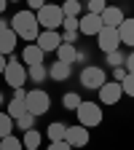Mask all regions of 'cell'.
<instances>
[{"mask_svg": "<svg viewBox=\"0 0 134 150\" xmlns=\"http://www.w3.org/2000/svg\"><path fill=\"white\" fill-rule=\"evenodd\" d=\"M105 81H107V75H105V70L97 67V64H86V67L81 70V86H86V88H91V91H99V86H105Z\"/></svg>", "mask_w": 134, "mask_h": 150, "instance_id": "6", "label": "cell"}, {"mask_svg": "<svg viewBox=\"0 0 134 150\" xmlns=\"http://www.w3.org/2000/svg\"><path fill=\"white\" fill-rule=\"evenodd\" d=\"M24 107H27V112H32L35 118L46 115V112L51 110V97H48V91H43V88H32V91H27Z\"/></svg>", "mask_w": 134, "mask_h": 150, "instance_id": "3", "label": "cell"}, {"mask_svg": "<svg viewBox=\"0 0 134 150\" xmlns=\"http://www.w3.org/2000/svg\"><path fill=\"white\" fill-rule=\"evenodd\" d=\"M8 134H13V118L8 115L6 110H0V139L8 137Z\"/></svg>", "mask_w": 134, "mask_h": 150, "instance_id": "24", "label": "cell"}, {"mask_svg": "<svg viewBox=\"0 0 134 150\" xmlns=\"http://www.w3.org/2000/svg\"><path fill=\"white\" fill-rule=\"evenodd\" d=\"M118 38H121V46L134 48V16L121 22V27H118Z\"/></svg>", "mask_w": 134, "mask_h": 150, "instance_id": "16", "label": "cell"}, {"mask_svg": "<svg viewBox=\"0 0 134 150\" xmlns=\"http://www.w3.org/2000/svg\"><path fill=\"white\" fill-rule=\"evenodd\" d=\"M0 150H24V145H22V139H19V137L8 134V137L0 139Z\"/></svg>", "mask_w": 134, "mask_h": 150, "instance_id": "25", "label": "cell"}, {"mask_svg": "<svg viewBox=\"0 0 134 150\" xmlns=\"http://www.w3.org/2000/svg\"><path fill=\"white\" fill-rule=\"evenodd\" d=\"M78 35L81 32H65L62 35V43H75V40H78Z\"/></svg>", "mask_w": 134, "mask_h": 150, "instance_id": "35", "label": "cell"}, {"mask_svg": "<svg viewBox=\"0 0 134 150\" xmlns=\"http://www.w3.org/2000/svg\"><path fill=\"white\" fill-rule=\"evenodd\" d=\"M40 142H43V134H40L38 129H30V131H24V134H22L24 150H38V147H40Z\"/></svg>", "mask_w": 134, "mask_h": 150, "instance_id": "19", "label": "cell"}, {"mask_svg": "<svg viewBox=\"0 0 134 150\" xmlns=\"http://www.w3.org/2000/svg\"><path fill=\"white\" fill-rule=\"evenodd\" d=\"M43 51L40 48H38L35 43H27L24 48H22V62H24V67H32V64H46L43 62Z\"/></svg>", "mask_w": 134, "mask_h": 150, "instance_id": "12", "label": "cell"}, {"mask_svg": "<svg viewBox=\"0 0 134 150\" xmlns=\"http://www.w3.org/2000/svg\"><path fill=\"white\" fill-rule=\"evenodd\" d=\"M46 78H48V64H32V67H27V81L43 83Z\"/></svg>", "mask_w": 134, "mask_h": 150, "instance_id": "20", "label": "cell"}, {"mask_svg": "<svg viewBox=\"0 0 134 150\" xmlns=\"http://www.w3.org/2000/svg\"><path fill=\"white\" fill-rule=\"evenodd\" d=\"M121 88H123V94H126V97H134V72H129L126 78L121 81Z\"/></svg>", "mask_w": 134, "mask_h": 150, "instance_id": "29", "label": "cell"}, {"mask_svg": "<svg viewBox=\"0 0 134 150\" xmlns=\"http://www.w3.org/2000/svg\"><path fill=\"white\" fill-rule=\"evenodd\" d=\"M54 54H56V62H62V64H75V59H78L75 43H59V48H56Z\"/></svg>", "mask_w": 134, "mask_h": 150, "instance_id": "14", "label": "cell"}, {"mask_svg": "<svg viewBox=\"0 0 134 150\" xmlns=\"http://www.w3.org/2000/svg\"><path fill=\"white\" fill-rule=\"evenodd\" d=\"M126 75H129V72H126V67H113V81H116V83H121Z\"/></svg>", "mask_w": 134, "mask_h": 150, "instance_id": "32", "label": "cell"}, {"mask_svg": "<svg viewBox=\"0 0 134 150\" xmlns=\"http://www.w3.org/2000/svg\"><path fill=\"white\" fill-rule=\"evenodd\" d=\"M123 97V88L116 81H105V86H99V105H118Z\"/></svg>", "mask_w": 134, "mask_h": 150, "instance_id": "10", "label": "cell"}, {"mask_svg": "<svg viewBox=\"0 0 134 150\" xmlns=\"http://www.w3.org/2000/svg\"><path fill=\"white\" fill-rule=\"evenodd\" d=\"M65 131H67V123L51 121L48 129H46V137H48V142H62V139H65Z\"/></svg>", "mask_w": 134, "mask_h": 150, "instance_id": "18", "label": "cell"}, {"mask_svg": "<svg viewBox=\"0 0 134 150\" xmlns=\"http://www.w3.org/2000/svg\"><path fill=\"white\" fill-rule=\"evenodd\" d=\"M35 19H38V24H40V30H59L62 22H65V13H62V6L46 3L40 11H35Z\"/></svg>", "mask_w": 134, "mask_h": 150, "instance_id": "2", "label": "cell"}, {"mask_svg": "<svg viewBox=\"0 0 134 150\" xmlns=\"http://www.w3.org/2000/svg\"><path fill=\"white\" fill-rule=\"evenodd\" d=\"M6 8H8V0H0V16L6 13Z\"/></svg>", "mask_w": 134, "mask_h": 150, "instance_id": "38", "label": "cell"}, {"mask_svg": "<svg viewBox=\"0 0 134 150\" xmlns=\"http://www.w3.org/2000/svg\"><path fill=\"white\" fill-rule=\"evenodd\" d=\"M62 13H65V16L81 19V13H83V3H81V0H62Z\"/></svg>", "mask_w": 134, "mask_h": 150, "instance_id": "22", "label": "cell"}, {"mask_svg": "<svg viewBox=\"0 0 134 150\" xmlns=\"http://www.w3.org/2000/svg\"><path fill=\"white\" fill-rule=\"evenodd\" d=\"M6 64H8V56H3V54H0V75H3V70H6Z\"/></svg>", "mask_w": 134, "mask_h": 150, "instance_id": "36", "label": "cell"}, {"mask_svg": "<svg viewBox=\"0 0 134 150\" xmlns=\"http://www.w3.org/2000/svg\"><path fill=\"white\" fill-rule=\"evenodd\" d=\"M59 43H62V35H59V30H40V35H38V40H35V46L40 48L43 54L56 51V48H59Z\"/></svg>", "mask_w": 134, "mask_h": 150, "instance_id": "9", "label": "cell"}, {"mask_svg": "<svg viewBox=\"0 0 134 150\" xmlns=\"http://www.w3.org/2000/svg\"><path fill=\"white\" fill-rule=\"evenodd\" d=\"M99 16H102V24H105V27H116V30L121 27V22L126 19V16H123V11H121L118 6H107Z\"/></svg>", "mask_w": 134, "mask_h": 150, "instance_id": "13", "label": "cell"}, {"mask_svg": "<svg viewBox=\"0 0 134 150\" xmlns=\"http://www.w3.org/2000/svg\"><path fill=\"white\" fill-rule=\"evenodd\" d=\"M24 3H27V11L35 13V11H40V8L46 6V0H24Z\"/></svg>", "mask_w": 134, "mask_h": 150, "instance_id": "31", "label": "cell"}, {"mask_svg": "<svg viewBox=\"0 0 134 150\" xmlns=\"http://www.w3.org/2000/svg\"><path fill=\"white\" fill-rule=\"evenodd\" d=\"M6 105V97H3V91H0V107H3Z\"/></svg>", "mask_w": 134, "mask_h": 150, "instance_id": "39", "label": "cell"}, {"mask_svg": "<svg viewBox=\"0 0 134 150\" xmlns=\"http://www.w3.org/2000/svg\"><path fill=\"white\" fill-rule=\"evenodd\" d=\"M46 150H72V147L62 139V142H48V147H46Z\"/></svg>", "mask_w": 134, "mask_h": 150, "instance_id": "34", "label": "cell"}, {"mask_svg": "<svg viewBox=\"0 0 134 150\" xmlns=\"http://www.w3.org/2000/svg\"><path fill=\"white\" fill-rule=\"evenodd\" d=\"M62 27H65V32H78V19L75 16H65Z\"/></svg>", "mask_w": 134, "mask_h": 150, "instance_id": "30", "label": "cell"}, {"mask_svg": "<svg viewBox=\"0 0 134 150\" xmlns=\"http://www.w3.org/2000/svg\"><path fill=\"white\" fill-rule=\"evenodd\" d=\"M102 27H105L102 24V16H97V13H83L78 19V32L81 35H94V38H97Z\"/></svg>", "mask_w": 134, "mask_h": 150, "instance_id": "11", "label": "cell"}, {"mask_svg": "<svg viewBox=\"0 0 134 150\" xmlns=\"http://www.w3.org/2000/svg\"><path fill=\"white\" fill-rule=\"evenodd\" d=\"M72 75V64H62V62H54V64H48V78L51 81H67Z\"/></svg>", "mask_w": 134, "mask_h": 150, "instance_id": "17", "label": "cell"}, {"mask_svg": "<svg viewBox=\"0 0 134 150\" xmlns=\"http://www.w3.org/2000/svg\"><path fill=\"white\" fill-rule=\"evenodd\" d=\"M123 67H126V72H134V48L126 54V62H123Z\"/></svg>", "mask_w": 134, "mask_h": 150, "instance_id": "33", "label": "cell"}, {"mask_svg": "<svg viewBox=\"0 0 134 150\" xmlns=\"http://www.w3.org/2000/svg\"><path fill=\"white\" fill-rule=\"evenodd\" d=\"M8 27L16 32V38H22V40H27V43H35L38 35H40V24H38L35 13L27 11V8L16 11V13L8 19Z\"/></svg>", "mask_w": 134, "mask_h": 150, "instance_id": "1", "label": "cell"}, {"mask_svg": "<svg viewBox=\"0 0 134 150\" xmlns=\"http://www.w3.org/2000/svg\"><path fill=\"white\" fill-rule=\"evenodd\" d=\"M6 112L16 121V118H22L24 112H27V107H24V99H16V97H11L8 102H6Z\"/></svg>", "mask_w": 134, "mask_h": 150, "instance_id": "21", "label": "cell"}, {"mask_svg": "<svg viewBox=\"0 0 134 150\" xmlns=\"http://www.w3.org/2000/svg\"><path fill=\"white\" fill-rule=\"evenodd\" d=\"M75 115H78V123H81V126L94 129V126L102 123L105 112H102V105H99V102H81V107L75 110Z\"/></svg>", "mask_w": 134, "mask_h": 150, "instance_id": "4", "label": "cell"}, {"mask_svg": "<svg viewBox=\"0 0 134 150\" xmlns=\"http://www.w3.org/2000/svg\"><path fill=\"white\" fill-rule=\"evenodd\" d=\"M13 129H22V131L35 129V115H32V112H24L22 118H16V121H13Z\"/></svg>", "mask_w": 134, "mask_h": 150, "instance_id": "26", "label": "cell"}, {"mask_svg": "<svg viewBox=\"0 0 134 150\" xmlns=\"http://www.w3.org/2000/svg\"><path fill=\"white\" fill-rule=\"evenodd\" d=\"M97 46L102 54H110V51H118L121 48V38H118V30L116 27H102L99 35H97Z\"/></svg>", "mask_w": 134, "mask_h": 150, "instance_id": "7", "label": "cell"}, {"mask_svg": "<svg viewBox=\"0 0 134 150\" xmlns=\"http://www.w3.org/2000/svg\"><path fill=\"white\" fill-rule=\"evenodd\" d=\"M3 78H6V83L11 88H24V83H27V67L19 62L13 54L8 56V64L3 70Z\"/></svg>", "mask_w": 134, "mask_h": 150, "instance_id": "5", "label": "cell"}, {"mask_svg": "<svg viewBox=\"0 0 134 150\" xmlns=\"http://www.w3.org/2000/svg\"><path fill=\"white\" fill-rule=\"evenodd\" d=\"M107 56V64L110 67H123V62H126V54L118 48V51H110V54H105Z\"/></svg>", "mask_w": 134, "mask_h": 150, "instance_id": "27", "label": "cell"}, {"mask_svg": "<svg viewBox=\"0 0 134 150\" xmlns=\"http://www.w3.org/2000/svg\"><path fill=\"white\" fill-rule=\"evenodd\" d=\"M3 30H8V19H6V16H0V32H3Z\"/></svg>", "mask_w": 134, "mask_h": 150, "instance_id": "37", "label": "cell"}, {"mask_svg": "<svg viewBox=\"0 0 134 150\" xmlns=\"http://www.w3.org/2000/svg\"><path fill=\"white\" fill-rule=\"evenodd\" d=\"M8 3H22V0H8Z\"/></svg>", "mask_w": 134, "mask_h": 150, "instance_id": "40", "label": "cell"}, {"mask_svg": "<svg viewBox=\"0 0 134 150\" xmlns=\"http://www.w3.org/2000/svg\"><path fill=\"white\" fill-rule=\"evenodd\" d=\"M81 3H83V6H86V3H89V0H81Z\"/></svg>", "mask_w": 134, "mask_h": 150, "instance_id": "41", "label": "cell"}, {"mask_svg": "<svg viewBox=\"0 0 134 150\" xmlns=\"http://www.w3.org/2000/svg\"><path fill=\"white\" fill-rule=\"evenodd\" d=\"M81 102H83L81 94H75V91H67L65 97H62V107H65V110H72V112L81 107Z\"/></svg>", "mask_w": 134, "mask_h": 150, "instance_id": "23", "label": "cell"}, {"mask_svg": "<svg viewBox=\"0 0 134 150\" xmlns=\"http://www.w3.org/2000/svg\"><path fill=\"white\" fill-rule=\"evenodd\" d=\"M89 139H91L89 129H86V126H81V123L67 126V131H65V142H67L72 150H75V147H86V145H89Z\"/></svg>", "mask_w": 134, "mask_h": 150, "instance_id": "8", "label": "cell"}, {"mask_svg": "<svg viewBox=\"0 0 134 150\" xmlns=\"http://www.w3.org/2000/svg\"><path fill=\"white\" fill-rule=\"evenodd\" d=\"M107 8V0H89V3H86V13H102Z\"/></svg>", "mask_w": 134, "mask_h": 150, "instance_id": "28", "label": "cell"}, {"mask_svg": "<svg viewBox=\"0 0 134 150\" xmlns=\"http://www.w3.org/2000/svg\"><path fill=\"white\" fill-rule=\"evenodd\" d=\"M16 43H19V38H16V32L11 27L0 32V54H3V56H11L13 48H16Z\"/></svg>", "mask_w": 134, "mask_h": 150, "instance_id": "15", "label": "cell"}]
</instances>
